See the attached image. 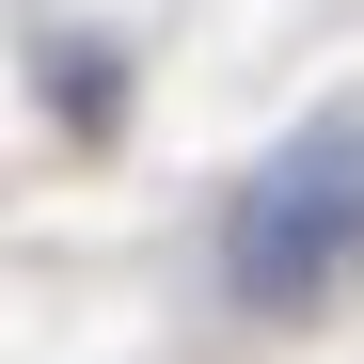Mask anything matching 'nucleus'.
Here are the masks:
<instances>
[{
  "instance_id": "nucleus-1",
  "label": "nucleus",
  "mask_w": 364,
  "mask_h": 364,
  "mask_svg": "<svg viewBox=\"0 0 364 364\" xmlns=\"http://www.w3.org/2000/svg\"><path fill=\"white\" fill-rule=\"evenodd\" d=\"M364 285V95H317L222 206V301L237 317H333Z\"/></svg>"
}]
</instances>
